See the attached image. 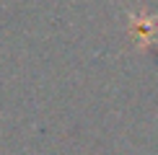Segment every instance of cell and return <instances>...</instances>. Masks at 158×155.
Instances as JSON below:
<instances>
[{"label":"cell","mask_w":158,"mask_h":155,"mask_svg":"<svg viewBox=\"0 0 158 155\" xmlns=\"http://www.w3.org/2000/svg\"><path fill=\"white\" fill-rule=\"evenodd\" d=\"M127 31L135 39V49L145 54L158 36V13L148 10H127Z\"/></svg>","instance_id":"1"}]
</instances>
